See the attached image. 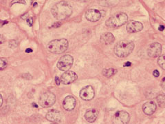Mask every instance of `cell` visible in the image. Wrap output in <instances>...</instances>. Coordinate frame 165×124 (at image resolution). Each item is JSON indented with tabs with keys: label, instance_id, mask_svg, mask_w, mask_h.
<instances>
[{
	"label": "cell",
	"instance_id": "obj_1",
	"mask_svg": "<svg viewBox=\"0 0 165 124\" xmlns=\"http://www.w3.org/2000/svg\"><path fill=\"white\" fill-rule=\"evenodd\" d=\"M52 14L58 20H64L70 17L72 13V6L65 2H59L52 8Z\"/></svg>",
	"mask_w": 165,
	"mask_h": 124
},
{
	"label": "cell",
	"instance_id": "obj_2",
	"mask_svg": "<svg viewBox=\"0 0 165 124\" xmlns=\"http://www.w3.org/2000/svg\"><path fill=\"white\" fill-rule=\"evenodd\" d=\"M134 48V44L132 41H120L114 46V53L120 58L127 57L131 54Z\"/></svg>",
	"mask_w": 165,
	"mask_h": 124
},
{
	"label": "cell",
	"instance_id": "obj_3",
	"mask_svg": "<svg viewBox=\"0 0 165 124\" xmlns=\"http://www.w3.org/2000/svg\"><path fill=\"white\" fill-rule=\"evenodd\" d=\"M68 41L65 39L52 40L47 46V50L53 54H61L64 53L68 49Z\"/></svg>",
	"mask_w": 165,
	"mask_h": 124
},
{
	"label": "cell",
	"instance_id": "obj_4",
	"mask_svg": "<svg viewBox=\"0 0 165 124\" xmlns=\"http://www.w3.org/2000/svg\"><path fill=\"white\" fill-rule=\"evenodd\" d=\"M128 20V16L127 14L121 12V13L114 15L109 17L105 22L106 26L109 28H116L122 26L125 24Z\"/></svg>",
	"mask_w": 165,
	"mask_h": 124
},
{
	"label": "cell",
	"instance_id": "obj_5",
	"mask_svg": "<svg viewBox=\"0 0 165 124\" xmlns=\"http://www.w3.org/2000/svg\"><path fill=\"white\" fill-rule=\"evenodd\" d=\"M56 101L55 94L51 92H46L41 95L39 97V103L41 106L48 108L52 106Z\"/></svg>",
	"mask_w": 165,
	"mask_h": 124
},
{
	"label": "cell",
	"instance_id": "obj_6",
	"mask_svg": "<svg viewBox=\"0 0 165 124\" xmlns=\"http://www.w3.org/2000/svg\"><path fill=\"white\" fill-rule=\"evenodd\" d=\"M73 64V57L69 55L61 57L57 63V68L62 71H68Z\"/></svg>",
	"mask_w": 165,
	"mask_h": 124
},
{
	"label": "cell",
	"instance_id": "obj_7",
	"mask_svg": "<svg viewBox=\"0 0 165 124\" xmlns=\"http://www.w3.org/2000/svg\"><path fill=\"white\" fill-rule=\"evenodd\" d=\"M130 120L129 114L124 110L116 112L114 114L113 123L114 124H128Z\"/></svg>",
	"mask_w": 165,
	"mask_h": 124
},
{
	"label": "cell",
	"instance_id": "obj_8",
	"mask_svg": "<svg viewBox=\"0 0 165 124\" xmlns=\"http://www.w3.org/2000/svg\"><path fill=\"white\" fill-rule=\"evenodd\" d=\"M94 90L91 85H87L81 89L80 92V97L82 100L90 101L94 97Z\"/></svg>",
	"mask_w": 165,
	"mask_h": 124
},
{
	"label": "cell",
	"instance_id": "obj_9",
	"mask_svg": "<svg viewBox=\"0 0 165 124\" xmlns=\"http://www.w3.org/2000/svg\"><path fill=\"white\" fill-rule=\"evenodd\" d=\"M77 79V75L73 71H66L63 73L61 77V82L63 84L68 85L69 84H72L74 81H75Z\"/></svg>",
	"mask_w": 165,
	"mask_h": 124
},
{
	"label": "cell",
	"instance_id": "obj_10",
	"mask_svg": "<svg viewBox=\"0 0 165 124\" xmlns=\"http://www.w3.org/2000/svg\"><path fill=\"white\" fill-rule=\"evenodd\" d=\"M162 53V46L159 43L155 42L151 44L149 46L147 49L148 55L152 58H155V57H159Z\"/></svg>",
	"mask_w": 165,
	"mask_h": 124
},
{
	"label": "cell",
	"instance_id": "obj_11",
	"mask_svg": "<svg viewBox=\"0 0 165 124\" xmlns=\"http://www.w3.org/2000/svg\"><path fill=\"white\" fill-rule=\"evenodd\" d=\"M127 31L130 33H138L143 29V25L139 21H136L135 20H131L127 24L126 26Z\"/></svg>",
	"mask_w": 165,
	"mask_h": 124
},
{
	"label": "cell",
	"instance_id": "obj_12",
	"mask_svg": "<svg viewBox=\"0 0 165 124\" xmlns=\"http://www.w3.org/2000/svg\"><path fill=\"white\" fill-rule=\"evenodd\" d=\"M101 12L96 9H90L85 13V18L88 21L91 22H95L98 21L101 17Z\"/></svg>",
	"mask_w": 165,
	"mask_h": 124
},
{
	"label": "cell",
	"instance_id": "obj_13",
	"mask_svg": "<svg viewBox=\"0 0 165 124\" xmlns=\"http://www.w3.org/2000/svg\"><path fill=\"white\" fill-rule=\"evenodd\" d=\"M77 104L75 98L72 96H67L63 101V107L65 110L71 111L74 108Z\"/></svg>",
	"mask_w": 165,
	"mask_h": 124
},
{
	"label": "cell",
	"instance_id": "obj_14",
	"mask_svg": "<svg viewBox=\"0 0 165 124\" xmlns=\"http://www.w3.org/2000/svg\"><path fill=\"white\" fill-rule=\"evenodd\" d=\"M46 119L53 123L59 122L61 119V114L56 110H52L47 113Z\"/></svg>",
	"mask_w": 165,
	"mask_h": 124
},
{
	"label": "cell",
	"instance_id": "obj_15",
	"mask_svg": "<svg viewBox=\"0 0 165 124\" xmlns=\"http://www.w3.org/2000/svg\"><path fill=\"white\" fill-rule=\"evenodd\" d=\"M142 110H143V113L147 115H151L156 110V104L154 101H148V102L145 103L143 105Z\"/></svg>",
	"mask_w": 165,
	"mask_h": 124
},
{
	"label": "cell",
	"instance_id": "obj_16",
	"mask_svg": "<svg viewBox=\"0 0 165 124\" xmlns=\"http://www.w3.org/2000/svg\"><path fill=\"white\" fill-rule=\"evenodd\" d=\"M98 116V112L96 109H90L86 111L85 114V118L88 122L93 123L94 122Z\"/></svg>",
	"mask_w": 165,
	"mask_h": 124
},
{
	"label": "cell",
	"instance_id": "obj_17",
	"mask_svg": "<svg viewBox=\"0 0 165 124\" xmlns=\"http://www.w3.org/2000/svg\"><path fill=\"white\" fill-rule=\"evenodd\" d=\"M114 40H115V37H114L113 34L111 33H103L102 35L100 36V41L104 45H109L113 43Z\"/></svg>",
	"mask_w": 165,
	"mask_h": 124
},
{
	"label": "cell",
	"instance_id": "obj_18",
	"mask_svg": "<svg viewBox=\"0 0 165 124\" xmlns=\"http://www.w3.org/2000/svg\"><path fill=\"white\" fill-rule=\"evenodd\" d=\"M158 106L160 108H165V94L160 93L156 97Z\"/></svg>",
	"mask_w": 165,
	"mask_h": 124
},
{
	"label": "cell",
	"instance_id": "obj_19",
	"mask_svg": "<svg viewBox=\"0 0 165 124\" xmlns=\"http://www.w3.org/2000/svg\"><path fill=\"white\" fill-rule=\"evenodd\" d=\"M117 72V70L114 68H109V69H104L102 73L103 76L106 77H110L112 76L116 75Z\"/></svg>",
	"mask_w": 165,
	"mask_h": 124
},
{
	"label": "cell",
	"instance_id": "obj_20",
	"mask_svg": "<svg viewBox=\"0 0 165 124\" xmlns=\"http://www.w3.org/2000/svg\"><path fill=\"white\" fill-rule=\"evenodd\" d=\"M158 63L162 68L165 70V55L159 57V58L158 59Z\"/></svg>",
	"mask_w": 165,
	"mask_h": 124
},
{
	"label": "cell",
	"instance_id": "obj_21",
	"mask_svg": "<svg viewBox=\"0 0 165 124\" xmlns=\"http://www.w3.org/2000/svg\"><path fill=\"white\" fill-rule=\"evenodd\" d=\"M8 65L7 59L5 58H0V71L4 70Z\"/></svg>",
	"mask_w": 165,
	"mask_h": 124
},
{
	"label": "cell",
	"instance_id": "obj_22",
	"mask_svg": "<svg viewBox=\"0 0 165 124\" xmlns=\"http://www.w3.org/2000/svg\"><path fill=\"white\" fill-rule=\"evenodd\" d=\"M17 46V42L15 40H11L9 42V47L11 48H15Z\"/></svg>",
	"mask_w": 165,
	"mask_h": 124
},
{
	"label": "cell",
	"instance_id": "obj_23",
	"mask_svg": "<svg viewBox=\"0 0 165 124\" xmlns=\"http://www.w3.org/2000/svg\"><path fill=\"white\" fill-rule=\"evenodd\" d=\"M153 75L155 77H158L160 76V72L158 70H155V71L153 72Z\"/></svg>",
	"mask_w": 165,
	"mask_h": 124
},
{
	"label": "cell",
	"instance_id": "obj_24",
	"mask_svg": "<svg viewBox=\"0 0 165 124\" xmlns=\"http://www.w3.org/2000/svg\"><path fill=\"white\" fill-rule=\"evenodd\" d=\"M22 77H24L26 79H31L32 76L30 74H23L22 75Z\"/></svg>",
	"mask_w": 165,
	"mask_h": 124
},
{
	"label": "cell",
	"instance_id": "obj_25",
	"mask_svg": "<svg viewBox=\"0 0 165 124\" xmlns=\"http://www.w3.org/2000/svg\"><path fill=\"white\" fill-rule=\"evenodd\" d=\"M26 22H27V24L29 25V26H32L33 21V20H32V18H30V19H27Z\"/></svg>",
	"mask_w": 165,
	"mask_h": 124
},
{
	"label": "cell",
	"instance_id": "obj_26",
	"mask_svg": "<svg viewBox=\"0 0 165 124\" xmlns=\"http://www.w3.org/2000/svg\"><path fill=\"white\" fill-rule=\"evenodd\" d=\"M5 41H6L5 37L3 36L2 34H0V44L4 43Z\"/></svg>",
	"mask_w": 165,
	"mask_h": 124
},
{
	"label": "cell",
	"instance_id": "obj_27",
	"mask_svg": "<svg viewBox=\"0 0 165 124\" xmlns=\"http://www.w3.org/2000/svg\"><path fill=\"white\" fill-rule=\"evenodd\" d=\"M161 87L165 90V77H164L161 81Z\"/></svg>",
	"mask_w": 165,
	"mask_h": 124
},
{
	"label": "cell",
	"instance_id": "obj_28",
	"mask_svg": "<svg viewBox=\"0 0 165 124\" xmlns=\"http://www.w3.org/2000/svg\"><path fill=\"white\" fill-rule=\"evenodd\" d=\"M55 83L57 85H59L60 84H61V80H60L59 78L57 77V76L55 77Z\"/></svg>",
	"mask_w": 165,
	"mask_h": 124
},
{
	"label": "cell",
	"instance_id": "obj_29",
	"mask_svg": "<svg viewBox=\"0 0 165 124\" xmlns=\"http://www.w3.org/2000/svg\"><path fill=\"white\" fill-rule=\"evenodd\" d=\"M61 24L60 23V22H56V23L52 25V27H54V28H57V27L61 26Z\"/></svg>",
	"mask_w": 165,
	"mask_h": 124
},
{
	"label": "cell",
	"instance_id": "obj_30",
	"mask_svg": "<svg viewBox=\"0 0 165 124\" xmlns=\"http://www.w3.org/2000/svg\"><path fill=\"white\" fill-rule=\"evenodd\" d=\"M27 17H28V13H26V14H24V15H22L21 16V18L23 19V20H27Z\"/></svg>",
	"mask_w": 165,
	"mask_h": 124
},
{
	"label": "cell",
	"instance_id": "obj_31",
	"mask_svg": "<svg viewBox=\"0 0 165 124\" xmlns=\"http://www.w3.org/2000/svg\"><path fill=\"white\" fill-rule=\"evenodd\" d=\"M2 104H3V98H2V94H0V108L2 107Z\"/></svg>",
	"mask_w": 165,
	"mask_h": 124
},
{
	"label": "cell",
	"instance_id": "obj_32",
	"mask_svg": "<svg viewBox=\"0 0 165 124\" xmlns=\"http://www.w3.org/2000/svg\"><path fill=\"white\" fill-rule=\"evenodd\" d=\"M132 65V63L131 62H126L125 64H124V66H125V67H126V66H127V67H129V66H130Z\"/></svg>",
	"mask_w": 165,
	"mask_h": 124
},
{
	"label": "cell",
	"instance_id": "obj_33",
	"mask_svg": "<svg viewBox=\"0 0 165 124\" xmlns=\"http://www.w3.org/2000/svg\"><path fill=\"white\" fill-rule=\"evenodd\" d=\"M164 28L165 27L164 26H163V25H161V26H160V27H159V28H158V29H159L160 31H163L164 30Z\"/></svg>",
	"mask_w": 165,
	"mask_h": 124
},
{
	"label": "cell",
	"instance_id": "obj_34",
	"mask_svg": "<svg viewBox=\"0 0 165 124\" xmlns=\"http://www.w3.org/2000/svg\"><path fill=\"white\" fill-rule=\"evenodd\" d=\"M32 52H33V50H32L31 48H28V49L26 50V53H32Z\"/></svg>",
	"mask_w": 165,
	"mask_h": 124
},
{
	"label": "cell",
	"instance_id": "obj_35",
	"mask_svg": "<svg viewBox=\"0 0 165 124\" xmlns=\"http://www.w3.org/2000/svg\"><path fill=\"white\" fill-rule=\"evenodd\" d=\"M33 106H35V107H37V105L35 104V103H33Z\"/></svg>",
	"mask_w": 165,
	"mask_h": 124
},
{
	"label": "cell",
	"instance_id": "obj_36",
	"mask_svg": "<svg viewBox=\"0 0 165 124\" xmlns=\"http://www.w3.org/2000/svg\"><path fill=\"white\" fill-rule=\"evenodd\" d=\"M52 124H58V123H52Z\"/></svg>",
	"mask_w": 165,
	"mask_h": 124
}]
</instances>
